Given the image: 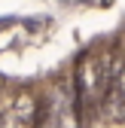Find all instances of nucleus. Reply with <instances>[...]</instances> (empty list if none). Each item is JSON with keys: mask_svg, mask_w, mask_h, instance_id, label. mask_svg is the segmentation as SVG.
I'll return each mask as SVG.
<instances>
[{"mask_svg": "<svg viewBox=\"0 0 125 128\" xmlns=\"http://www.w3.org/2000/svg\"><path fill=\"white\" fill-rule=\"evenodd\" d=\"M28 113H30V101H28V98H22V104L15 107L3 122H0V128H22V125L28 122Z\"/></svg>", "mask_w": 125, "mask_h": 128, "instance_id": "nucleus-1", "label": "nucleus"}]
</instances>
